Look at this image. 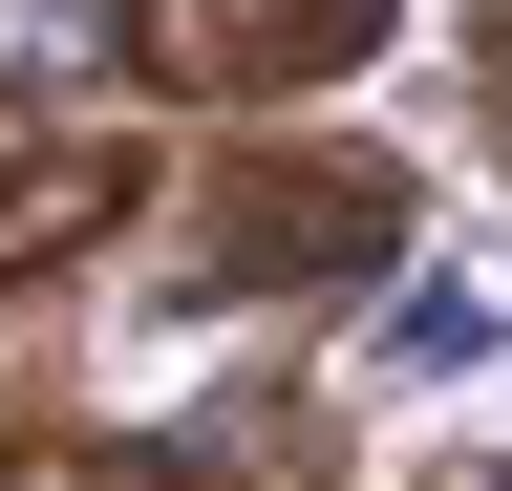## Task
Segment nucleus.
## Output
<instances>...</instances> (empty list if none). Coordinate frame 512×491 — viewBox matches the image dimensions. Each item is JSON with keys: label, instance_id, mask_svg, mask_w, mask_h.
I'll use <instances>...</instances> for the list:
<instances>
[{"label": "nucleus", "instance_id": "1", "mask_svg": "<svg viewBox=\"0 0 512 491\" xmlns=\"http://www.w3.org/2000/svg\"><path fill=\"white\" fill-rule=\"evenodd\" d=\"M384 257H406V171L384 150L235 129L214 193H192V299H320V278H384Z\"/></svg>", "mask_w": 512, "mask_h": 491}, {"label": "nucleus", "instance_id": "2", "mask_svg": "<svg viewBox=\"0 0 512 491\" xmlns=\"http://www.w3.org/2000/svg\"><path fill=\"white\" fill-rule=\"evenodd\" d=\"M107 65L150 107H299L384 65V0H107Z\"/></svg>", "mask_w": 512, "mask_h": 491}, {"label": "nucleus", "instance_id": "3", "mask_svg": "<svg viewBox=\"0 0 512 491\" xmlns=\"http://www.w3.org/2000/svg\"><path fill=\"white\" fill-rule=\"evenodd\" d=\"M128 214H150V150L128 129H0V299H43L64 257H107Z\"/></svg>", "mask_w": 512, "mask_h": 491}, {"label": "nucleus", "instance_id": "4", "mask_svg": "<svg viewBox=\"0 0 512 491\" xmlns=\"http://www.w3.org/2000/svg\"><path fill=\"white\" fill-rule=\"evenodd\" d=\"M86 491H320V406H235V427H171V449H107Z\"/></svg>", "mask_w": 512, "mask_h": 491}, {"label": "nucleus", "instance_id": "5", "mask_svg": "<svg viewBox=\"0 0 512 491\" xmlns=\"http://www.w3.org/2000/svg\"><path fill=\"white\" fill-rule=\"evenodd\" d=\"M470 65H491V107H512V0H470Z\"/></svg>", "mask_w": 512, "mask_h": 491}]
</instances>
